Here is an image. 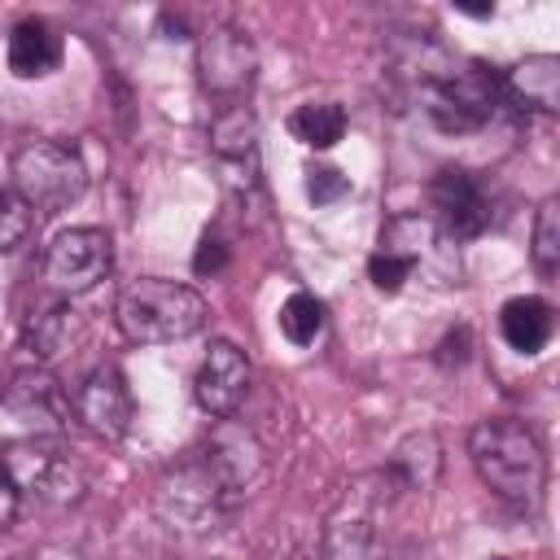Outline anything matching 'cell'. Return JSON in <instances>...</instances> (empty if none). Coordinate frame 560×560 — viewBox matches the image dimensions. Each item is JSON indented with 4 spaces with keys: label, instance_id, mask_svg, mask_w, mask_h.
I'll use <instances>...</instances> for the list:
<instances>
[{
    "label": "cell",
    "instance_id": "obj_1",
    "mask_svg": "<svg viewBox=\"0 0 560 560\" xmlns=\"http://www.w3.org/2000/svg\"><path fill=\"white\" fill-rule=\"evenodd\" d=\"M468 455H472L477 477L486 481V490L499 503H508L516 512H534L542 503L547 455L525 420H516V416L477 420L468 433Z\"/></svg>",
    "mask_w": 560,
    "mask_h": 560
},
{
    "label": "cell",
    "instance_id": "obj_2",
    "mask_svg": "<svg viewBox=\"0 0 560 560\" xmlns=\"http://www.w3.org/2000/svg\"><path fill=\"white\" fill-rule=\"evenodd\" d=\"M206 319H210L206 298L192 284H175L162 276H140V280L122 284V293L114 302V324L136 346L184 341V337L201 332Z\"/></svg>",
    "mask_w": 560,
    "mask_h": 560
},
{
    "label": "cell",
    "instance_id": "obj_3",
    "mask_svg": "<svg viewBox=\"0 0 560 560\" xmlns=\"http://www.w3.org/2000/svg\"><path fill=\"white\" fill-rule=\"evenodd\" d=\"M13 192L35 210V214H61L88 192V166L83 153L66 140H26L18 144L13 162Z\"/></svg>",
    "mask_w": 560,
    "mask_h": 560
},
{
    "label": "cell",
    "instance_id": "obj_4",
    "mask_svg": "<svg viewBox=\"0 0 560 560\" xmlns=\"http://www.w3.org/2000/svg\"><path fill=\"white\" fill-rule=\"evenodd\" d=\"M494 101H499V74H490L477 61L464 70L424 74L420 83V105L429 122L442 131H477L481 122H490Z\"/></svg>",
    "mask_w": 560,
    "mask_h": 560
},
{
    "label": "cell",
    "instance_id": "obj_5",
    "mask_svg": "<svg viewBox=\"0 0 560 560\" xmlns=\"http://www.w3.org/2000/svg\"><path fill=\"white\" fill-rule=\"evenodd\" d=\"M254 70H258V57H254V44L241 26L214 22V26L201 31V39H197V79L210 96H219L228 105H245V96L254 88Z\"/></svg>",
    "mask_w": 560,
    "mask_h": 560
},
{
    "label": "cell",
    "instance_id": "obj_6",
    "mask_svg": "<svg viewBox=\"0 0 560 560\" xmlns=\"http://www.w3.org/2000/svg\"><path fill=\"white\" fill-rule=\"evenodd\" d=\"M109 267H114V245L105 228H66L52 236L44 254V280L61 298L96 289L109 276Z\"/></svg>",
    "mask_w": 560,
    "mask_h": 560
},
{
    "label": "cell",
    "instance_id": "obj_7",
    "mask_svg": "<svg viewBox=\"0 0 560 560\" xmlns=\"http://www.w3.org/2000/svg\"><path fill=\"white\" fill-rule=\"evenodd\" d=\"M429 206H433V228L446 241H472L490 228V197L481 179L464 166H446L429 184Z\"/></svg>",
    "mask_w": 560,
    "mask_h": 560
},
{
    "label": "cell",
    "instance_id": "obj_8",
    "mask_svg": "<svg viewBox=\"0 0 560 560\" xmlns=\"http://www.w3.org/2000/svg\"><path fill=\"white\" fill-rule=\"evenodd\" d=\"M70 407H74V420H79L92 438H101V442H118V438H127V429H131V389H127V376H122L114 363L92 368V372L79 381Z\"/></svg>",
    "mask_w": 560,
    "mask_h": 560
},
{
    "label": "cell",
    "instance_id": "obj_9",
    "mask_svg": "<svg viewBox=\"0 0 560 560\" xmlns=\"http://www.w3.org/2000/svg\"><path fill=\"white\" fill-rule=\"evenodd\" d=\"M245 389H249V359H245V350L236 341H228V337L210 341V350H206V359L197 368V381H192L197 407L206 416H214V420H228L241 407Z\"/></svg>",
    "mask_w": 560,
    "mask_h": 560
},
{
    "label": "cell",
    "instance_id": "obj_10",
    "mask_svg": "<svg viewBox=\"0 0 560 560\" xmlns=\"http://www.w3.org/2000/svg\"><path fill=\"white\" fill-rule=\"evenodd\" d=\"M499 101L521 114H556L560 109V57L534 52L499 74Z\"/></svg>",
    "mask_w": 560,
    "mask_h": 560
},
{
    "label": "cell",
    "instance_id": "obj_11",
    "mask_svg": "<svg viewBox=\"0 0 560 560\" xmlns=\"http://www.w3.org/2000/svg\"><path fill=\"white\" fill-rule=\"evenodd\" d=\"M61 31L44 18H22L13 31H9V70L18 79H44L61 66Z\"/></svg>",
    "mask_w": 560,
    "mask_h": 560
},
{
    "label": "cell",
    "instance_id": "obj_12",
    "mask_svg": "<svg viewBox=\"0 0 560 560\" xmlns=\"http://www.w3.org/2000/svg\"><path fill=\"white\" fill-rule=\"evenodd\" d=\"M499 332L503 341L516 350V354H538L547 350L551 332H556V311L547 298L538 293H521V298H508L499 306Z\"/></svg>",
    "mask_w": 560,
    "mask_h": 560
},
{
    "label": "cell",
    "instance_id": "obj_13",
    "mask_svg": "<svg viewBox=\"0 0 560 560\" xmlns=\"http://www.w3.org/2000/svg\"><path fill=\"white\" fill-rule=\"evenodd\" d=\"M210 149L219 162H254L258 153V122L249 105H223L210 122Z\"/></svg>",
    "mask_w": 560,
    "mask_h": 560
},
{
    "label": "cell",
    "instance_id": "obj_14",
    "mask_svg": "<svg viewBox=\"0 0 560 560\" xmlns=\"http://www.w3.org/2000/svg\"><path fill=\"white\" fill-rule=\"evenodd\" d=\"M289 136L306 149H332L346 136V109L337 101H306L289 114Z\"/></svg>",
    "mask_w": 560,
    "mask_h": 560
},
{
    "label": "cell",
    "instance_id": "obj_15",
    "mask_svg": "<svg viewBox=\"0 0 560 560\" xmlns=\"http://www.w3.org/2000/svg\"><path fill=\"white\" fill-rule=\"evenodd\" d=\"M0 464L9 468V477H13V486H18V490H44L61 459H57V451H52L48 442L26 438V442L4 446V451H0Z\"/></svg>",
    "mask_w": 560,
    "mask_h": 560
},
{
    "label": "cell",
    "instance_id": "obj_16",
    "mask_svg": "<svg viewBox=\"0 0 560 560\" xmlns=\"http://www.w3.org/2000/svg\"><path fill=\"white\" fill-rule=\"evenodd\" d=\"M389 468L407 481V486H433L438 481V468H442V446H438V438L433 433H407L398 446H394V455H389Z\"/></svg>",
    "mask_w": 560,
    "mask_h": 560
},
{
    "label": "cell",
    "instance_id": "obj_17",
    "mask_svg": "<svg viewBox=\"0 0 560 560\" xmlns=\"http://www.w3.org/2000/svg\"><path fill=\"white\" fill-rule=\"evenodd\" d=\"M4 402L18 411V416H39V420H52L61 416V389L48 372H18L13 385L4 389Z\"/></svg>",
    "mask_w": 560,
    "mask_h": 560
},
{
    "label": "cell",
    "instance_id": "obj_18",
    "mask_svg": "<svg viewBox=\"0 0 560 560\" xmlns=\"http://www.w3.org/2000/svg\"><path fill=\"white\" fill-rule=\"evenodd\" d=\"M324 324H328V306H324L315 293L298 289V293H289V298L280 302V332H284V341L311 346V341L324 332Z\"/></svg>",
    "mask_w": 560,
    "mask_h": 560
},
{
    "label": "cell",
    "instance_id": "obj_19",
    "mask_svg": "<svg viewBox=\"0 0 560 560\" xmlns=\"http://www.w3.org/2000/svg\"><path fill=\"white\" fill-rule=\"evenodd\" d=\"M529 258H534V271L542 280H556L560 271V201L547 197L534 214V245H529Z\"/></svg>",
    "mask_w": 560,
    "mask_h": 560
},
{
    "label": "cell",
    "instance_id": "obj_20",
    "mask_svg": "<svg viewBox=\"0 0 560 560\" xmlns=\"http://www.w3.org/2000/svg\"><path fill=\"white\" fill-rule=\"evenodd\" d=\"M66 332H70V311H66L61 302L31 311L26 324H22V341H26V350L39 354V359H52V354L61 350Z\"/></svg>",
    "mask_w": 560,
    "mask_h": 560
},
{
    "label": "cell",
    "instance_id": "obj_21",
    "mask_svg": "<svg viewBox=\"0 0 560 560\" xmlns=\"http://www.w3.org/2000/svg\"><path fill=\"white\" fill-rule=\"evenodd\" d=\"M324 560H381V547L372 538V525L350 516V521H332L328 538H324Z\"/></svg>",
    "mask_w": 560,
    "mask_h": 560
},
{
    "label": "cell",
    "instance_id": "obj_22",
    "mask_svg": "<svg viewBox=\"0 0 560 560\" xmlns=\"http://www.w3.org/2000/svg\"><path fill=\"white\" fill-rule=\"evenodd\" d=\"M31 223H35V210L13 188H0V254H13L31 236Z\"/></svg>",
    "mask_w": 560,
    "mask_h": 560
},
{
    "label": "cell",
    "instance_id": "obj_23",
    "mask_svg": "<svg viewBox=\"0 0 560 560\" xmlns=\"http://www.w3.org/2000/svg\"><path fill=\"white\" fill-rule=\"evenodd\" d=\"M350 192V179L337 171V166H311L306 171V197L315 206H328V201H341Z\"/></svg>",
    "mask_w": 560,
    "mask_h": 560
},
{
    "label": "cell",
    "instance_id": "obj_24",
    "mask_svg": "<svg viewBox=\"0 0 560 560\" xmlns=\"http://www.w3.org/2000/svg\"><path fill=\"white\" fill-rule=\"evenodd\" d=\"M407 276H411V262H402V258H394V254H385V249H376V254L368 258V280H372L381 293H398V289L407 284Z\"/></svg>",
    "mask_w": 560,
    "mask_h": 560
},
{
    "label": "cell",
    "instance_id": "obj_25",
    "mask_svg": "<svg viewBox=\"0 0 560 560\" xmlns=\"http://www.w3.org/2000/svg\"><path fill=\"white\" fill-rule=\"evenodd\" d=\"M18 503H22V490L13 486L9 468L0 464V529H9V525H13V516H18Z\"/></svg>",
    "mask_w": 560,
    "mask_h": 560
},
{
    "label": "cell",
    "instance_id": "obj_26",
    "mask_svg": "<svg viewBox=\"0 0 560 560\" xmlns=\"http://www.w3.org/2000/svg\"><path fill=\"white\" fill-rule=\"evenodd\" d=\"M219 262H223V249H219V241H214V236H206V241H201V249H197V258H192V267H197V271H214Z\"/></svg>",
    "mask_w": 560,
    "mask_h": 560
},
{
    "label": "cell",
    "instance_id": "obj_27",
    "mask_svg": "<svg viewBox=\"0 0 560 560\" xmlns=\"http://www.w3.org/2000/svg\"><path fill=\"white\" fill-rule=\"evenodd\" d=\"M0 381H4V359H0Z\"/></svg>",
    "mask_w": 560,
    "mask_h": 560
}]
</instances>
